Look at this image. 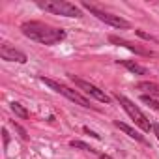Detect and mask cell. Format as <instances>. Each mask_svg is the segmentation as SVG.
<instances>
[{
  "label": "cell",
  "mask_w": 159,
  "mask_h": 159,
  "mask_svg": "<svg viewBox=\"0 0 159 159\" xmlns=\"http://www.w3.org/2000/svg\"><path fill=\"white\" fill-rule=\"evenodd\" d=\"M21 30L26 38L41 45H56L66 39V32L62 28H54L41 21H26L21 25Z\"/></svg>",
  "instance_id": "obj_1"
},
{
  "label": "cell",
  "mask_w": 159,
  "mask_h": 159,
  "mask_svg": "<svg viewBox=\"0 0 159 159\" xmlns=\"http://www.w3.org/2000/svg\"><path fill=\"white\" fill-rule=\"evenodd\" d=\"M38 8L52 13V15H64V17H83V11L79 6L69 4L66 0H39Z\"/></svg>",
  "instance_id": "obj_2"
},
{
  "label": "cell",
  "mask_w": 159,
  "mask_h": 159,
  "mask_svg": "<svg viewBox=\"0 0 159 159\" xmlns=\"http://www.w3.org/2000/svg\"><path fill=\"white\" fill-rule=\"evenodd\" d=\"M114 98H116V99H118V103L124 107V111L129 114V118H131V120H133V122H135L142 131H144V133H148V131L152 129V124H150V120L146 118V114H144V112H142V111H140L133 101H131V99H127V98H125V96H122V94H114Z\"/></svg>",
  "instance_id": "obj_3"
},
{
  "label": "cell",
  "mask_w": 159,
  "mask_h": 159,
  "mask_svg": "<svg viewBox=\"0 0 159 159\" xmlns=\"http://www.w3.org/2000/svg\"><path fill=\"white\" fill-rule=\"evenodd\" d=\"M39 81L43 83V84H47L51 90H54L56 94H62V96H66L69 101H73V103H79L81 107H92L90 105V101L84 98V96H81L77 90H71L69 86H66V84H60V83H56V81H52V79H47V77H39Z\"/></svg>",
  "instance_id": "obj_4"
},
{
  "label": "cell",
  "mask_w": 159,
  "mask_h": 159,
  "mask_svg": "<svg viewBox=\"0 0 159 159\" xmlns=\"http://www.w3.org/2000/svg\"><path fill=\"white\" fill-rule=\"evenodd\" d=\"M83 8H86V10H88L92 15H96L99 21H103V23H107V25H111V26H114V28H131V23L125 21L124 17L114 15V13H109V11H103V10H99V8H96L94 4L83 2Z\"/></svg>",
  "instance_id": "obj_5"
},
{
  "label": "cell",
  "mask_w": 159,
  "mask_h": 159,
  "mask_svg": "<svg viewBox=\"0 0 159 159\" xmlns=\"http://www.w3.org/2000/svg\"><path fill=\"white\" fill-rule=\"evenodd\" d=\"M69 79L71 81L81 88L84 94H88V96H92L94 99H98V101H101V103H111V98L103 92V90H99L98 86H94V84H90L88 81H83V79H79V77H75V75H69Z\"/></svg>",
  "instance_id": "obj_6"
},
{
  "label": "cell",
  "mask_w": 159,
  "mask_h": 159,
  "mask_svg": "<svg viewBox=\"0 0 159 159\" xmlns=\"http://www.w3.org/2000/svg\"><path fill=\"white\" fill-rule=\"evenodd\" d=\"M0 56H2V60H8V62H19V64L26 62V54L17 51L10 43H2V45H0Z\"/></svg>",
  "instance_id": "obj_7"
},
{
  "label": "cell",
  "mask_w": 159,
  "mask_h": 159,
  "mask_svg": "<svg viewBox=\"0 0 159 159\" xmlns=\"http://www.w3.org/2000/svg\"><path fill=\"white\" fill-rule=\"evenodd\" d=\"M109 41H111V43H114V45L125 47L127 51H131V52H137V54H140V56H153V52H152L150 49H144V47H140V45H137V43H131V41H125V39H122V38L111 36V38H109Z\"/></svg>",
  "instance_id": "obj_8"
},
{
  "label": "cell",
  "mask_w": 159,
  "mask_h": 159,
  "mask_svg": "<svg viewBox=\"0 0 159 159\" xmlns=\"http://www.w3.org/2000/svg\"><path fill=\"white\" fill-rule=\"evenodd\" d=\"M114 125H116L118 129H122V131H124L125 135H129L131 139H135L137 142H142V144H146V139H144V137H142V135H140V133H139L137 129H133V127H129L127 124H122V122H118V120H114Z\"/></svg>",
  "instance_id": "obj_9"
},
{
  "label": "cell",
  "mask_w": 159,
  "mask_h": 159,
  "mask_svg": "<svg viewBox=\"0 0 159 159\" xmlns=\"http://www.w3.org/2000/svg\"><path fill=\"white\" fill-rule=\"evenodd\" d=\"M73 148H81V150H84V152H90V153H96L99 159H112L111 155H107V153H101V152H98L96 148H92V146H88L86 142H83V140H71L69 142Z\"/></svg>",
  "instance_id": "obj_10"
},
{
  "label": "cell",
  "mask_w": 159,
  "mask_h": 159,
  "mask_svg": "<svg viewBox=\"0 0 159 159\" xmlns=\"http://www.w3.org/2000/svg\"><path fill=\"white\" fill-rule=\"evenodd\" d=\"M135 88H137V90H144L146 96H150V98H159V84H155V83L144 81V83H139Z\"/></svg>",
  "instance_id": "obj_11"
},
{
  "label": "cell",
  "mask_w": 159,
  "mask_h": 159,
  "mask_svg": "<svg viewBox=\"0 0 159 159\" xmlns=\"http://www.w3.org/2000/svg\"><path fill=\"white\" fill-rule=\"evenodd\" d=\"M118 64H122L124 67H127L131 73H135V75H148V69L144 67V66H140V64H137V62H131V60H118Z\"/></svg>",
  "instance_id": "obj_12"
},
{
  "label": "cell",
  "mask_w": 159,
  "mask_h": 159,
  "mask_svg": "<svg viewBox=\"0 0 159 159\" xmlns=\"http://www.w3.org/2000/svg\"><path fill=\"white\" fill-rule=\"evenodd\" d=\"M11 111L15 112V116H19V118H23V120H28V111L21 105V103H17V101H13L11 103Z\"/></svg>",
  "instance_id": "obj_13"
},
{
  "label": "cell",
  "mask_w": 159,
  "mask_h": 159,
  "mask_svg": "<svg viewBox=\"0 0 159 159\" xmlns=\"http://www.w3.org/2000/svg\"><path fill=\"white\" fill-rule=\"evenodd\" d=\"M140 101H142V103H146L148 107H152L153 111H157V112H159V101H155L153 98H150V96L142 94V96H140Z\"/></svg>",
  "instance_id": "obj_14"
},
{
  "label": "cell",
  "mask_w": 159,
  "mask_h": 159,
  "mask_svg": "<svg viewBox=\"0 0 159 159\" xmlns=\"http://www.w3.org/2000/svg\"><path fill=\"white\" fill-rule=\"evenodd\" d=\"M137 34H139L140 38H144V39H148V41H155V38H153V36H150V34H144L142 30H137Z\"/></svg>",
  "instance_id": "obj_15"
},
{
  "label": "cell",
  "mask_w": 159,
  "mask_h": 159,
  "mask_svg": "<svg viewBox=\"0 0 159 159\" xmlns=\"http://www.w3.org/2000/svg\"><path fill=\"white\" fill-rule=\"evenodd\" d=\"M13 125H15V129H17V131H19V133H21V137H23V139H26V137H28V135H26V131H25V129H23V127H21V125H17V124H15V122H13Z\"/></svg>",
  "instance_id": "obj_16"
},
{
  "label": "cell",
  "mask_w": 159,
  "mask_h": 159,
  "mask_svg": "<svg viewBox=\"0 0 159 159\" xmlns=\"http://www.w3.org/2000/svg\"><path fill=\"white\" fill-rule=\"evenodd\" d=\"M84 133H88V135L94 137V139H101V135H98L96 131H90V127H84Z\"/></svg>",
  "instance_id": "obj_17"
},
{
  "label": "cell",
  "mask_w": 159,
  "mask_h": 159,
  "mask_svg": "<svg viewBox=\"0 0 159 159\" xmlns=\"http://www.w3.org/2000/svg\"><path fill=\"white\" fill-rule=\"evenodd\" d=\"M2 135H4V146H8V142H10V135H8V131L2 129Z\"/></svg>",
  "instance_id": "obj_18"
},
{
  "label": "cell",
  "mask_w": 159,
  "mask_h": 159,
  "mask_svg": "<svg viewBox=\"0 0 159 159\" xmlns=\"http://www.w3.org/2000/svg\"><path fill=\"white\" fill-rule=\"evenodd\" d=\"M152 131L155 133V137L159 139V124H152Z\"/></svg>",
  "instance_id": "obj_19"
}]
</instances>
